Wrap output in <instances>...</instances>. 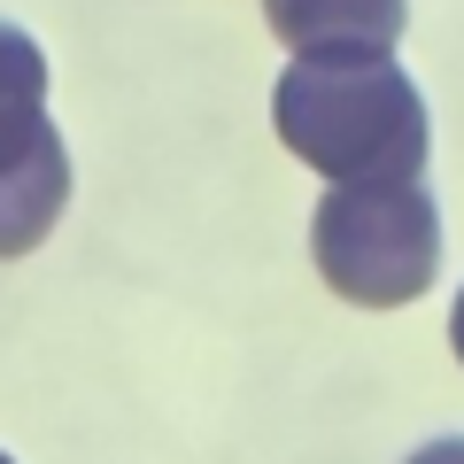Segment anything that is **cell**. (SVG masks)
<instances>
[{"instance_id": "6da1fadb", "label": "cell", "mask_w": 464, "mask_h": 464, "mask_svg": "<svg viewBox=\"0 0 464 464\" xmlns=\"http://www.w3.org/2000/svg\"><path fill=\"white\" fill-rule=\"evenodd\" d=\"M286 155L333 186L426 179V101L395 54H295L271 85Z\"/></svg>"}, {"instance_id": "7a4b0ae2", "label": "cell", "mask_w": 464, "mask_h": 464, "mask_svg": "<svg viewBox=\"0 0 464 464\" xmlns=\"http://www.w3.org/2000/svg\"><path fill=\"white\" fill-rule=\"evenodd\" d=\"M310 256L325 286L356 310H402L441 271V209L426 179L387 186H333L310 217Z\"/></svg>"}, {"instance_id": "3957f363", "label": "cell", "mask_w": 464, "mask_h": 464, "mask_svg": "<svg viewBox=\"0 0 464 464\" xmlns=\"http://www.w3.org/2000/svg\"><path fill=\"white\" fill-rule=\"evenodd\" d=\"M286 54H395L411 0H264Z\"/></svg>"}, {"instance_id": "277c9868", "label": "cell", "mask_w": 464, "mask_h": 464, "mask_svg": "<svg viewBox=\"0 0 464 464\" xmlns=\"http://www.w3.org/2000/svg\"><path fill=\"white\" fill-rule=\"evenodd\" d=\"M54 116H47V54L24 24L0 16V163L47 148Z\"/></svg>"}, {"instance_id": "5b68a950", "label": "cell", "mask_w": 464, "mask_h": 464, "mask_svg": "<svg viewBox=\"0 0 464 464\" xmlns=\"http://www.w3.org/2000/svg\"><path fill=\"white\" fill-rule=\"evenodd\" d=\"M411 464H464V433H449V441H426Z\"/></svg>"}, {"instance_id": "8992f818", "label": "cell", "mask_w": 464, "mask_h": 464, "mask_svg": "<svg viewBox=\"0 0 464 464\" xmlns=\"http://www.w3.org/2000/svg\"><path fill=\"white\" fill-rule=\"evenodd\" d=\"M449 348H457V364H464V295H457V310H449Z\"/></svg>"}, {"instance_id": "52a82bcc", "label": "cell", "mask_w": 464, "mask_h": 464, "mask_svg": "<svg viewBox=\"0 0 464 464\" xmlns=\"http://www.w3.org/2000/svg\"><path fill=\"white\" fill-rule=\"evenodd\" d=\"M0 464H16V457H8V449H0Z\"/></svg>"}]
</instances>
